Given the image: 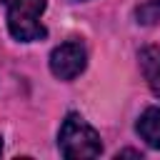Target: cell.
<instances>
[{
  "label": "cell",
  "mask_w": 160,
  "mask_h": 160,
  "mask_svg": "<svg viewBox=\"0 0 160 160\" xmlns=\"http://www.w3.org/2000/svg\"><path fill=\"white\" fill-rule=\"evenodd\" d=\"M125 155H130V158H140L138 150H122V152H118V158H125Z\"/></svg>",
  "instance_id": "7"
},
{
  "label": "cell",
  "mask_w": 160,
  "mask_h": 160,
  "mask_svg": "<svg viewBox=\"0 0 160 160\" xmlns=\"http://www.w3.org/2000/svg\"><path fill=\"white\" fill-rule=\"evenodd\" d=\"M135 18H138V22H142V25L158 22V20H160V0H145L142 5H138Z\"/></svg>",
  "instance_id": "6"
},
{
  "label": "cell",
  "mask_w": 160,
  "mask_h": 160,
  "mask_svg": "<svg viewBox=\"0 0 160 160\" xmlns=\"http://www.w3.org/2000/svg\"><path fill=\"white\" fill-rule=\"evenodd\" d=\"M138 135L155 150H160V108H148L135 125Z\"/></svg>",
  "instance_id": "5"
},
{
  "label": "cell",
  "mask_w": 160,
  "mask_h": 160,
  "mask_svg": "<svg viewBox=\"0 0 160 160\" xmlns=\"http://www.w3.org/2000/svg\"><path fill=\"white\" fill-rule=\"evenodd\" d=\"M58 150L62 158L75 160V158H98L102 152L100 135L95 128L78 112H68L60 132H58Z\"/></svg>",
  "instance_id": "1"
},
{
  "label": "cell",
  "mask_w": 160,
  "mask_h": 160,
  "mask_svg": "<svg viewBox=\"0 0 160 160\" xmlns=\"http://www.w3.org/2000/svg\"><path fill=\"white\" fill-rule=\"evenodd\" d=\"M138 62H140V70L145 75L148 88L160 98V48H155V45L142 48L138 52Z\"/></svg>",
  "instance_id": "4"
},
{
  "label": "cell",
  "mask_w": 160,
  "mask_h": 160,
  "mask_svg": "<svg viewBox=\"0 0 160 160\" xmlns=\"http://www.w3.org/2000/svg\"><path fill=\"white\" fill-rule=\"evenodd\" d=\"M0 152H2V140H0Z\"/></svg>",
  "instance_id": "8"
},
{
  "label": "cell",
  "mask_w": 160,
  "mask_h": 160,
  "mask_svg": "<svg viewBox=\"0 0 160 160\" xmlns=\"http://www.w3.org/2000/svg\"><path fill=\"white\" fill-rule=\"evenodd\" d=\"M8 12V30L20 42H35L48 35L40 15L45 12V0H0Z\"/></svg>",
  "instance_id": "2"
},
{
  "label": "cell",
  "mask_w": 160,
  "mask_h": 160,
  "mask_svg": "<svg viewBox=\"0 0 160 160\" xmlns=\"http://www.w3.org/2000/svg\"><path fill=\"white\" fill-rule=\"evenodd\" d=\"M88 65V52L82 48V42L78 40H70V42H62L58 45L52 52H50V70L55 78L60 80H72L78 78Z\"/></svg>",
  "instance_id": "3"
}]
</instances>
